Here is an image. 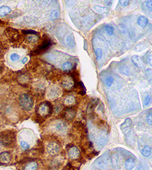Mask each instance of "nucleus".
<instances>
[{"label": "nucleus", "instance_id": "f257e3e1", "mask_svg": "<svg viewBox=\"0 0 152 170\" xmlns=\"http://www.w3.org/2000/svg\"><path fill=\"white\" fill-rule=\"evenodd\" d=\"M16 133L13 130H6L0 133V142L5 146H10L15 143Z\"/></svg>", "mask_w": 152, "mask_h": 170}, {"label": "nucleus", "instance_id": "f03ea898", "mask_svg": "<svg viewBox=\"0 0 152 170\" xmlns=\"http://www.w3.org/2000/svg\"><path fill=\"white\" fill-rule=\"evenodd\" d=\"M19 104L23 110L25 111H30L34 105L33 98L29 94L24 93L20 96Z\"/></svg>", "mask_w": 152, "mask_h": 170}, {"label": "nucleus", "instance_id": "7ed1b4c3", "mask_svg": "<svg viewBox=\"0 0 152 170\" xmlns=\"http://www.w3.org/2000/svg\"><path fill=\"white\" fill-rule=\"evenodd\" d=\"M37 112L41 117H48L52 115L53 112V106L50 102L45 101L38 106Z\"/></svg>", "mask_w": 152, "mask_h": 170}, {"label": "nucleus", "instance_id": "20e7f679", "mask_svg": "<svg viewBox=\"0 0 152 170\" xmlns=\"http://www.w3.org/2000/svg\"><path fill=\"white\" fill-rule=\"evenodd\" d=\"M109 151H106L103 154L99 157L95 162H93V165L97 168L105 169L107 167L109 163Z\"/></svg>", "mask_w": 152, "mask_h": 170}, {"label": "nucleus", "instance_id": "39448f33", "mask_svg": "<svg viewBox=\"0 0 152 170\" xmlns=\"http://www.w3.org/2000/svg\"><path fill=\"white\" fill-rule=\"evenodd\" d=\"M53 128L57 134L59 135H63L68 132V126L66 122L62 120H57L53 125Z\"/></svg>", "mask_w": 152, "mask_h": 170}, {"label": "nucleus", "instance_id": "423d86ee", "mask_svg": "<svg viewBox=\"0 0 152 170\" xmlns=\"http://www.w3.org/2000/svg\"><path fill=\"white\" fill-rule=\"evenodd\" d=\"M46 150L50 155H56L60 150V146L56 142H50L47 145Z\"/></svg>", "mask_w": 152, "mask_h": 170}, {"label": "nucleus", "instance_id": "0eeeda50", "mask_svg": "<svg viewBox=\"0 0 152 170\" xmlns=\"http://www.w3.org/2000/svg\"><path fill=\"white\" fill-rule=\"evenodd\" d=\"M6 34L11 41H17L20 37L19 32L16 29L13 28H8L6 30Z\"/></svg>", "mask_w": 152, "mask_h": 170}, {"label": "nucleus", "instance_id": "6e6552de", "mask_svg": "<svg viewBox=\"0 0 152 170\" xmlns=\"http://www.w3.org/2000/svg\"><path fill=\"white\" fill-rule=\"evenodd\" d=\"M61 90L58 86H52L50 87V88L47 91V96L51 99L58 97L61 95Z\"/></svg>", "mask_w": 152, "mask_h": 170}, {"label": "nucleus", "instance_id": "1a4fd4ad", "mask_svg": "<svg viewBox=\"0 0 152 170\" xmlns=\"http://www.w3.org/2000/svg\"><path fill=\"white\" fill-rule=\"evenodd\" d=\"M51 44H52V42L50 39H46L45 40L43 41L42 44L40 45L39 47L37 48V49L34 51L36 54H40V53L44 51L46 49H47L48 48L50 47Z\"/></svg>", "mask_w": 152, "mask_h": 170}, {"label": "nucleus", "instance_id": "9d476101", "mask_svg": "<svg viewBox=\"0 0 152 170\" xmlns=\"http://www.w3.org/2000/svg\"><path fill=\"white\" fill-rule=\"evenodd\" d=\"M68 154L69 158L71 160L77 159L79 157L80 151L79 150L76 146H72L69 149L68 151Z\"/></svg>", "mask_w": 152, "mask_h": 170}, {"label": "nucleus", "instance_id": "9b49d317", "mask_svg": "<svg viewBox=\"0 0 152 170\" xmlns=\"http://www.w3.org/2000/svg\"><path fill=\"white\" fill-rule=\"evenodd\" d=\"M111 163L114 169H118L120 166V158L117 152H113L111 155Z\"/></svg>", "mask_w": 152, "mask_h": 170}, {"label": "nucleus", "instance_id": "f8f14e48", "mask_svg": "<svg viewBox=\"0 0 152 170\" xmlns=\"http://www.w3.org/2000/svg\"><path fill=\"white\" fill-rule=\"evenodd\" d=\"M76 115V111L74 108H73L69 107L66 108L65 111H64L63 116L64 118L67 120H71L75 118Z\"/></svg>", "mask_w": 152, "mask_h": 170}, {"label": "nucleus", "instance_id": "ddd939ff", "mask_svg": "<svg viewBox=\"0 0 152 170\" xmlns=\"http://www.w3.org/2000/svg\"><path fill=\"white\" fill-rule=\"evenodd\" d=\"M62 86L66 89H70L74 86V81L73 79L69 76L64 77L62 80Z\"/></svg>", "mask_w": 152, "mask_h": 170}, {"label": "nucleus", "instance_id": "4468645a", "mask_svg": "<svg viewBox=\"0 0 152 170\" xmlns=\"http://www.w3.org/2000/svg\"><path fill=\"white\" fill-rule=\"evenodd\" d=\"M11 156L10 152L4 151L0 153V164H8L11 162Z\"/></svg>", "mask_w": 152, "mask_h": 170}, {"label": "nucleus", "instance_id": "2eb2a0df", "mask_svg": "<svg viewBox=\"0 0 152 170\" xmlns=\"http://www.w3.org/2000/svg\"><path fill=\"white\" fill-rule=\"evenodd\" d=\"M124 134H125V140L126 143H128L129 144L134 143L135 136L134 132H133L132 130H126V133H124Z\"/></svg>", "mask_w": 152, "mask_h": 170}, {"label": "nucleus", "instance_id": "dca6fc26", "mask_svg": "<svg viewBox=\"0 0 152 170\" xmlns=\"http://www.w3.org/2000/svg\"><path fill=\"white\" fill-rule=\"evenodd\" d=\"M132 62L135 66H136L137 68H140V69H143L144 68V60L141 57L137 56V55H133L132 57Z\"/></svg>", "mask_w": 152, "mask_h": 170}, {"label": "nucleus", "instance_id": "f3484780", "mask_svg": "<svg viewBox=\"0 0 152 170\" xmlns=\"http://www.w3.org/2000/svg\"><path fill=\"white\" fill-rule=\"evenodd\" d=\"M140 152L142 155L144 157H149L151 153V146L147 145V144H144V146H139Z\"/></svg>", "mask_w": 152, "mask_h": 170}, {"label": "nucleus", "instance_id": "a211bd4d", "mask_svg": "<svg viewBox=\"0 0 152 170\" xmlns=\"http://www.w3.org/2000/svg\"><path fill=\"white\" fill-rule=\"evenodd\" d=\"M135 165V161L132 158H129L126 160L125 164H124V166L126 170H132L134 168Z\"/></svg>", "mask_w": 152, "mask_h": 170}, {"label": "nucleus", "instance_id": "6ab92c4d", "mask_svg": "<svg viewBox=\"0 0 152 170\" xmlns=\"http://www.w3.org/2000/svg\"><path fill=\"white\" fill-rule=\"evenodd\" d=\"M93 10L96 12L100 13V14H104V13H107L109 12V9L107 8L106 7H102L100 6H94L93 7Z\"/></svg>", "mask_w": 152, "mask_h": 170}, {"label": "nucleus", "instance_id": "aec40b11", "mask_svg": "<svg viewBox=\"0 0 152 170\" xmlns=\"http://www.w3.org/2000/svg\"><path fill=\"white\" fill-rule=\"evenodd\" d=\"M142 9L144 11H150L151 12L152 10V1L149 0V1H144L142 3Z\"/></svg>", "mask_w": 152, "mask_h": 170}, {"label": "nucleus", "instance_id": "412c9836", "mask_svg": "<svg viewBox=\"0 0 152 170\" xmlns=\"http://www.w3.org/2000/svg\"><path fill=\"white\" fill-rule=\"evenodd\" d=\"M137 23L141 27H145L148 23V19L145 16H139L137 19Z\"/></svg>", "mask_w": 152, "mask_h": 170}, {"label": "nucleus", "instance_id": "4be33fe9", "mask_svg": "<svg viewBox=\"0 0 152 170\" xmlns=\"http://www.w3.org/2000/svg\"><path fill=\"white\" fill-rule=\"evenodd\" d=\"M107 141V138L105 135H101V136L98 138V141H97V146H98L99 148H101V147L104 146L105 144H106Z\"/></svg>", "mask_w": 152, "mask_h": 170}, {"label": "nucleus", "instance_id": "5701e85b", "mask_svg": "<svg viewBox=\"0 0 152 170\" xmlns=\"http://www.w3.org/2000/svg\"><path fill=\"white\" fill-rule=\"evenodd\" d=\"M11 11V10L9 6H3L0 7V16L1 17H4V16L8 15L9 13H10Z\"/></svg>", "mask_w": 152, "mask_h": 170}, {"label": "nucleus", "instance_id": "b1692460", "mask_svg": "<svg viewBox=\"0 0 152 170\" xmlns=\"http://www.w3.org/2000/svg\"><path fill=\"white\" fill-rule=\"evenodd\" d=\"M66 43L68 46H70L71 47H73L75 45V39L74 37H73V34L71 33L70 35L67 36L66 38Z\"/></svg>", "mask_w": 152, "mask_h": 170}, {"label": "nucleus", "instance_id": "393cba45", "mask_svg": "<svg viewBox=\"0 0 152 170\" xmlns=\"http://www.w3.org/2000/svg\"><path fill=\"white\" fill-rule=\"evenodd\" d=\"M132 124V121L131 120L130 118H127L126 119V120L123 122V123L120 126V128H121V130L122 131H124L128 129L131 126Z\"/></svg>", "mask_w": 152, "mask_h": 170}, {"label": "nucleus", "instance_id": "a878e982", "mask_svg": "<svg viewBox=\"0 0 152 170\" xmlns=\"http://www.w3.org/2000/svg\"><path fill=\"white\" fill-rule=\"evenodd\" d=\"M38 167V163L36 162H32L27 164L25 166L24 170H37Z\"/></svg>", "mask_w": 152, "mask_h": 170}, {"label": "nucleus", "instance_id": "bb28decb", "mask_svg": "<svg viewBox=\"0 0 152 170\" xmlns=\"http://www.w3.org/2000/svg\"><path fill=\"white\" fill-rule=\"evenodd\" d=\"M26 39L29 43H36L39 39V37L37 34H29L26 37Z\"/></svg>", "mask_w": 152, "mask_h": 170}, {"label": "nucleus", "instance_id": "cd10ccee", "mask_svg": "<svg viewBox=\"0 0 152 170\" xmlns=\"http://www.w3.org/2000/svg\"><path fill=\"white\" fill-rule=\"evenodd\" d=\"M61 67L64 70H66V71L70 70L72 69L73 68V64L71 63L70 61H66L62 64Z\"/></svg>", "mask_w": 152, "mask_h": 170}, {"label": "nucleus", "instance_id": "c85d7f7f", "mask_svg": "<svg viewBox=\"0 0 152 170\" xmlns=\"http://www.w3.org/2000/svg\"><path fill=\"white\" fill-rule=\"evenodd\" d=\"M75 102V98L72 96H69L66 98L65 104L68 106L74 104Z\"/></svg>", "mask_w": 152, "mask_h": 170}, {"label": "nucleus", "instance_id": "c756f323", "mask_svg": "<svg viewBox=\"0 0 152 170\" xmlns=\"http://www.w3.org/2000/svg\"><path fill=\"white\" fill-rule=\"evenodd\" d=\"M114 77L112 76H109L106 79L104 80V84L106 85L107 86H111L112 85L114 84Z\"/></svg>", "mask_w": 152, "mask_h": 170}, {"label": "nucleus", "instance_id": "7c9ffc66", "mask_svg": "<svg viewBox=\"0 0 152 170\" xmlns=\"http://www.w3.org/2000/svg\"><path fill=\"white\" fill-rule=\"evenodd\" d=\"M95 53L96 55V58L97 60L100 61V59L102 58L103 56V53H102V50L100 48H97V49L95 50Z\"/></svg>", "mask_w": 152, "mask_h": 170}, {"label": "nucleus", "instance_id": "2f4dec72", "mask_svg": "<svg viewBox=\"0 0 152 170\" xmlns=\"http://www.w3.org/2000/svg\"><path fill=\"white\" fill-rule=\"evenodd\" d=\"M105 30L106 31V33L108 34L109 35H112L113 33H114V27L110 26L109 25H105Z\"/></svg>", "mask_w": 152, "mask_h": 170}, {"label": "nucleus", "instance_id": "473e14b6", "mask_svg": "<svg viewBox=\"0 0 152 170\" xmlns=\"http://www.w3.org/2000/svg\"><path fill=\"white\" fill-rule=\"evenodd\" d=\"M10 57V60L13 62H17L20 59V56L17 53H11Z\"/></svg>", "mask_w": 152, "mask_h": 170}, {"label": "nucleus", "instance_id": "72a5a7b5", "mask_svg": "<svg viewBox=\"0 0 152 170\" xmlns=\"http://www.w3.org/2000/svg\"><path fill=\"white\" fill-rule=\"evenodd\" d=\"M145 60H146V63L149 64V65H151V51H148L147 53V54L145 55Z\"/></svg>", "mask_w": 152, "mask_h": 170}, {"label": "nucleus", "instance_id": "f704fd0d", "mask_svg": "<svg viewBox=\"0 0 152 170\" xmlns=\"http://www.w3.org/2000/svg\"><path fill=\"white\" fill-rule=\"evenodd\" d=\"M147 47V45L145 44V43H141V44H139L137 45L135 48V50L136 51H142V50H144Z\"/></svg>", "mask_w": 152, "mask_h": 170}, {"label": "nucleus", "instance_id": "c9c22d12", "mask_svg": "<svg viewBox=\"0 0 152 170\" xmlns=\"http://www.w3.org/2000/svg\"><path fill=\"white\" fill-rule=\"evenodd\" d=\"M59 17V12L57 10L53 11L50 15V19H56Z\"/></svg>", "mask_w": 152, "mask_h": 170}, {"label": "nucleus", "instance_id": "e433bc0d", "mask_svg": "<svg viewBox=\"0 0 152 170\" xmlns=\"http://www.w3.org/2000/svg\"><path fill=\"white\" fill-rule=\"evenodd\" d=\"M146 120L147 123L149 125L151 126L152 124V113H151V112H150L149 113L147 114Z\"/></svg>", "mask_w": 152, "mask_h": 170}, {"label": "nucleus", "instance_id": "4c0bfd02", "mask_svg": "<svg viewBox=\"0 0 152 170\" xmlns=\"http://www.w3.org/2000/svg\"><path fill=\"white\" fill-rule=\"evenodd\" d=\"M20 146H21V147H22V148L24 149V150H27V149H29V144L27 143V142H25V141L21 142Z\"/></svg>", "mask_w": 152, "mask_h": 170}, {"label": "nucleus", "instance_id": "58836bf2", "mask_svg": "<svg viewBox=\"0 0 152 170\" xmlns=\"http://www.w3.org/2000/svg\"><path fill=\"white\" fill-rule=\"evenodd\" d=\"M150 102H151V97L149 95H147L146 98H145V100L144 101V105L147 106H148L149 104H150Z\"/></svg>", "mask_w": 152, "mask_h": 170}, {"label": "nucleus", "instance_id": "ea45409f", "mask_svg": "<svg viewBox=\"0 0 152 170\" xmlns=\"http://www.w3.org/2000/svg\"><path fill=\"white\" fill-rule=\"evenodd\" d=\"M130 3V1H129V0H121V1H119V4L122 7L128 6Z\"/></svg>", "mask_w": 152, "mask_h": 170}, {"label": "nucleus", "instance_id": "a19ab883", "mask_svg": "<svg viewBox=\"0 0 152 170\" xmlns=\"http://www.w3.org/2000/svg\"><path fill=\"white\" fill-rule=\"evenodd\" d=\"M135 170H147V167L146 165L139 164Z\"/></svg>", "mask_w": 152, "mask_h": 170}, {"label": "nucleus", "instance_id": "79ce46f5", "mask_svg": "<svg viewBox=\"0 0 152 170\" xmlns=\"http://www.w3.org/2000/svg\"><path fill=\"white\" fill-rule=\"evenodd\" d=\"M112 3H113V1H104V3L106 4V5H107L108 6H111L112 4Z\"/></svg>", "mask_w": 152, "mask_h": 170}, {"label": "nucleus", "instance_id": "37998d69", "mask_svg": "<svg viewBox=\"0 0 152 170\" xmlns=\"http://www.w3.org/2000/svg\"><path fill=\"white\" fill-rule=\"evenodd\" d=\"M27 61H28V59H27V57H24V58L22 60V63L23 64H25L27 62Z\"/></svg>", "mask_w": 152, "mask_h": 170}, {"label": "nucleus", "instance_id": "c03bdc74", "mask_svg": "<svg viewBox=\"0 0 152 170\" xmlns=\"http://www.w3.org/2000/svg\"><path fill=\"white\" fill-rule=\"evenodd\" d=\"M1 47H0V53H1Z\"/></svg>", "mask_w": 152, "mask_h": 170}, {"label": "nucleus", "instance_id": "a18cd8bd", "mask_svg": "<svg viewBox=\"0 0 152 170\" xmlns=\"http://www.w3.org/2000/svg\"><path fill=\"white\" fill-rule=\"evenodd\" d=\"M1 65H0V71H1Z\"/></svg>", "mask_w": 152, "mask_h": 170}, {"label": "nucleus", "instance_id": "49530a36", "mask_svg": "<svg viewBox=\"0 0 152 170\" xmlns=\"http://www.w3.org/2000/svg\"><path fill=\"white\" fill-rule=\"evenodd\" d=\"M0 149H1V145H0Z\"/></svg>", "mask_w": 152, "mask_h": 170}]
</instances>
